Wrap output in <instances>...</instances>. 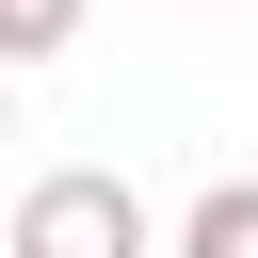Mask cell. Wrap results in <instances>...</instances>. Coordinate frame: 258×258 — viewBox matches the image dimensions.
Returning a JSON list of instances; mask_svg holds the SVG:
<instances>
[{
  "label": "cell",
  "instance_id": "7a4b0ae2",
  "mask_svg": "<svg viewBox=\"0 0 258 258\" xmlns=\"http://www.w3.org/2000/svg\"><path fill=\"white\" fill-rule=\"evenodd\" d=\"M177 258H258V177H210L177 210Z\"/></svg>",
  "mask_w": 258,
  "mask_h": 258
},
{
  "label": "cell",
  "instance_id": "6da1fadb",
  "mask_svg": "<svg viewBox=\"0 0 258 258\" xmlns=\"http://www.w3.org/2000/svg\"><path fill=\"white\" fill-rule=\"evenodd\" d=\"M16 258H161V226H145V194H129V177L64 161V177H32V194H16Z\"/></svg>",
  "mask_w": 258,
  "mask_h": 258
},
{
  "label": "cell",
  "instance_id": "3957f363",
  "mask_svg": "<svg viewBox=\"0 0 258 258\" xmlns=\"http://www.w3.org/2000/svg\"><path fill=\"white\" fill-rule=\"evenodd\" d=\"M81 16H97V0H0V81H16V64H64Z\"/></svg>",
  "mask_w": 258,
  "mask_h": 258
}]
</instances>
